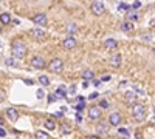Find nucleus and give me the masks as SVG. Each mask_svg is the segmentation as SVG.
<instances>
[{
    "instance_id": "f3484780",
    "label": "nucleus",
    "mask_w": 155,
    "mask_h": 139,
    "mask_svg": "<svg viewBox=\"0 0 155 139\" xmlns=\"http://www.w3.org/2000/svg\"><path fill=\"white\" fill-rule=\"evenodd\" d=\"M82 79H84L85 82L95 79V73H93V71H84V73H82Z\"/></svg>"
},
{
    "instance_id": "9b49d317",
    "label": "nucleus",
    "mask_w": 155,
    "mask_h": 139,
    "mask_svg": "<svg viewBox=\"0 0 155 139\" xmlns=\"http://www.w3.org/2000/svg\"><path fill=\"white\" fill-rule=\"evenodd\" d=\"M30 33H31L33 37H36V39H41V40L45 39V36H47V33H45L44 30H41V28H34V30H31Z\"/></svg>"
},
{
    "instance_id": "412c9836",
    "label": "nucleus",
    "mask_w": 155,
    "mask_h": 139,
    "mask_svg": "<svg viewBox=\"0 0 155 139\" xmlns=\"http://www.w3.org/2000/svg\"><path fill=\"white\" fill-rule=\"evenodd\" d=\"M39 84L44 85V87H48L50 85V79L47 77V76H41V77H39Z\"/></svg>"
},
{
    "instance_id": "79ce46f5",
    "label": "nucleus",
    "mask_w": 155,
    "mask_h": 139,
    "mask_svg": "<svg viewBox=\"0 0 155 139\" xmlns=\"http://www.w3.org/2000/svg\"><path fill=\"white\" fill-rule=\"evenodd\" d=\"M0 46H2V43H0Z\"/></svg>"
},
{
    "instance_id": "e433bc0d",
    "label": "nucleus",
    "mask_w": 155,
    "mask_h": 139,
    "mask_svg": "<svg viewBox=\"0 0 155 139\" xmlns=\"http://www.w3.org/2000/svg\"><path fill=\"white\" fill-rule=\"evenodd\" d=\"M96 97H98V93H93V94H90L88 99H96Z\"/></svg>"
},
{
    "instance_id": "473e14b6",
    "label": "nucleus",
    "mask_w": 155,
    "mask_h": 139,
    "mask_svg": "<svg viewBox=\"0 0 155 139\" xmlns=\"http://www.w3.org/2000/svg\"><path fill=\"white\" fill-rule=\"evenodd\" d=\"M82 108H84V104H82V102H81L79 105H78V107H76V110H78V111H79V113L82 111Z\"/></svg>"
},
{
    "instance_id": "393cba45",
    "label": "nucleus",
    "mask_w": 155,
    "mask_h": 139,
    "mask_svg": "<svg viewBox=\"0 0 155 139\" xmlns=\"http://www.w3.org/2000/svg\"><path fill=\"white\" fill-rule=\"evenodd\" d=\"M129 9H130V6H129V5H126V3H121L120 5V11H129Z\"/></svg>"
},
{
    "instance_id": "c9c22d12",
    "label": "nucleus",
    "mask_w": 155,
    "mask_h": 139,
    "mask_svg": "<svg viewBox=\"0 0 155 139\" xmlns=\"http://www.w3.org/2000/svg\"><path fill=\"white\" fill-rule=\"evenodd\" d=\"M25 84H27V85H33V81L31 79H25Z\"/></svg>"
},
{
    "instance_id": "dca6fc26",
    "label": "nucleus",
    "mask_w": 155,
    "mask_h": 139,
    "mask_svg": "<svg viewBox=\"0 0 155 139\" xmlns=\"http://www.w3.org/2000/svg\"><path fill=\"white\" fill-rule=\"evenodd\" d=\"M98 133L99 134H106L107 131H109V125L107 124H102V122H99V125H98Z\"/></svg>"
},
{
    "instance_id": "ddd939ff",
    "label": "nucleus",
    "mask_w": 155,
    "mask_h": 139,
    "mask_svg": "<svg viewBox=\"0 0 155 139\" xmlns=\"http://www.w3.org/2000/svg\"><path fill=\"white\" fill-rule=\"evenodd\" d=\"M104 46H106L107 49H116V46H118V42H116L115 39H106Z\"/></svg>"
},
{
    "instance_id": "20e7f679",
    "label": "nucleus",
    "mask_w": 155,
    "mask_h": 139,
    "mask_svg": "<svg viewBox=\"0 0 155 139\" xmlns=\"http://www.w3.org/2000/svg\"><path fill=\"white\" fill-rule=\"evenodd\" d=\"M76 45H78V42H76L74 37H71V36H67L65 39L62 40V46L65 48V49H68V51H70V49H74Z\"/></svg>"
},
{
    "instance_id": "39448f33",
    "label": "nucleus",
    "mask_w": 155,
    "mask_h": 139,
    "mask_svg": "<svg viewBox=\"0 0 155 139\" xmlns=\"http://www.w3.org/2000/svg\"><path fill=\"white\" fill-rule=\"evenodd\" d=\"M31 65H33V68H37V70H42V68H45V60H44V57H41V56H34L33 59H31Z\"/></svg>"
},
{
    "instance_id": "c85d7f7f",
    "label": "nucleus",
    "mask_w": 155,
    "mask_h": 139,
    "mask_svg": "<svg viewBox=\"0 0 155 139\" xmlns=\"http://www.w3.org/2000/svg\"><path fill=\"white\" fill-rule=\"evenodd\" d=\"M36 97H37V99H42V97H44V90H37Z\"/></svg>"
},
{
    "instance_id": "2f4dec72",
    "label": "nucleus",
    "mask_w": 155,
    "mask_h": 139,
    "mask_svg": "<svg viewBox=\"0 0 155 139\" xmlns=\"http://www.w3.org/2000/svg\"><path fill=\"white\" fill-rule=\"evenodd\" d=\"M140 6H141V2H138V0H137V2H134V5H132L134 9H138Z\"/></svg>"
},
{
    "instance_id": "4be33fe9",
    "label": "nucleus",
    "mask_w": 155,
    "mask_h": 139,
    "mask_svg": "<svg viewBox=\"0 0 155 139\" xmlns=\"http://www.w3.org/2000/svg\"><path fill=\"white\" fill-rule=\"evenodd\" d=\"M127 19H129V20H138L140 16L137 14L135 11H129V12H127Z\"/></svg>"
},
{
    "instance_id": "7c9ffc66",
    "label": "nucleus",
    "mask_w": 155,
    "mask_h": 139,
    "mask_svg": "<svg viewBox=\"0 0 155 139\" xmlns=\"http://www.w3.org/2000/svg\"><path fill=\"white\" fill-rule=\"evenodd\" d=\"M6 136V130L3 127H0V137H5Z\"/></svg>"
},
{
    "instance_id": "6ab92c4d",
    "label": "nucleus",
    "mask_w": 155,
    "mask_h": 139,
    "mask_svg": "<svg viewBox=\"0 0 155 139\" xmlns=\"http://www.w3.org/2000/svg\"><path fill=\"white\" fill-rule=\"evenodd\" d=\"M56 96H62V97H67V88L65 87H59L56 90Z\"/></svg>"
},
{
    "instance_id": "5701e85b",
    "label": "nucleus",
    "mask_w": 155,
    "mask_h": 139,
    "mask_svg": "<svg viewBox=\"0 0 155 139\" xmlns=\"http://www.w3.org/2000/svg\"><path fill=\"white\" fill-rule=\"evenodd\" d=\"M36 139H48V134L45 131H37L36 133Z\"/></svg>"
},
{
    "instance_id": "f704fd0d",
    "label": "nucleus",
    "mask_w": 155,
    "mask_h": 139,
    "mask_svg": "<svg viewBox=\"0 0 155 139\" xmlns=\"http://www.w3.org/2000/svg\"><path fill=\"white\" fill-rule=\"evenodd\" d=\"M70 93H76V87L73 85V87H70V90H68Z\"/></svg>"
},
{
    "instance_id": "a19ab883",
    "label": "nucleus",
    "mask_w": 155,
    "mask_h": 139,
    "mask_svg": "<svg viewBox=\"0 0 155 139\" xmlns=\"http://www.w3.org/2000/svg\"><path fill=\"white\" fill-rule=\"evenodd\" d=\"M123 139H127V137H123Z\"/></svg>"
},
{
    "instance_id": "2eb2a0df",
    "label": "nucleus",
    "mask_w": 155,
    "mask_h": 139,
    "mask_svg": "<svg viewBox=\"0 0 155 139\" xmlns=\"http://www.w3.org/2000/svg\"><path fill=\"white\" fill-rule=\"evenodd\" d=\"M132 30H134V23L129 22V20L121 25V31H124V33H129V31H132Z\"/></svg>"
},
{
    "instance_id": "6e6552de",
    "label": "nucleus",
    "mask_w": 155,
    "mask_h": 139,
    "mask_svg": "<svg viewBox=\"0 0 155 139\" xmlns=\"http://www.w3.org/2000/svg\"><path fill=\"white\" fill-rule=\"evenodd\" d=\"M33 22L37 25V27H45V25H47V16L42 14V12H41V14H36L33 17Z\"/></svg>"
},
{
    "instance_id": "f03ea898",
    "label": "nucleus",
    "mask_w": 155,
    "mask_h": 139,
    "mask_svg": "<svg viewBox=\"0 0 155 139\" xmlns=\"http://www.w3.org/2000/svg\"><path fill=\"white\" fill-rule=\"evenodd\" d=\"M146 115H147L146 105H143V104H135V105L132 107V116H134V119L143 121V119L146 118Z\"/></svg>"
},
{
    "instance_id": "423d86ee",
    "label": "nucleus",
    "mask_w": 155,
    "mask_h": 139,
    "mask_svg": "<svg viewBox=\"0 0 155 139\" xmlns=\"http://www.w3.org/2000/svg\"><path fill=\"white\" fill-rule=\"evenodd\" d=\"M90 9H92V12H93L95 16H101L102 12H104V5H102L101 2H98V0H96V2H93V3H92Z\"/></svg>"
},
{
    "instance_id": "bb28decb",
    "label": "nucleus",
    "mask_w": 155,
    "mask_h": 139,
    "mask_svg": "<svg viewBox=\"0 0 155 139\" xmlns=\"http://www.w3.org/2000/svg\"><path fill=\"white\" fill-rule=\"evenodd\" d=\"M118 131H120V134H121V136H124V137H127V136H129V131H127L126 128H120Z\"/></svg>"
},
{
    "instance_id": "4c0bfd02",
    "label": "nucleus",
    "mask_w": 155,
    "mask_h": 139,
    "mask_svg": "<svg viewBox=\"0 0 155 139\" xmlns=\"http://www.w3.org/2000/svg\"><path fill=\"white\" fill-rule=\"evenodd\" d=\"M99 84H101L99 81H93V85H95V87H99Z\"/></svg>"
},
{
    "instance_id": "0eeeda50",
    "label": "nucleus",
    "mask_w": 155,
    "mask_h": 139,
    "mask_svg": "<svg viewBox=\"0 0 155 139\" xmlns=\"http://www.w3.org/2000/svg\"><path fill=\"white\" fill-rule=\"evenodd\" d=\"M123 122V118L120 113H112V115L109 116V124L110 125H115V127H118V125Z\"/></svg>"
},
{
    "instance_id": "a878e982",
    "label": "nucleus",
    "mask_w": 155,
    "mask_h": 139,
    "mask_svg": "<svg viewBox=\"0 0 155 139\" xmlns=\"http://www.w3.org/2000/svg\"><path fill=\"white\" fill-rule=\"evenodd\" d=\"M6 65H8V67H11V65H12V67H16L17 64H16V60H14V59H8V60H6Z\"/></svg>"
},
{
    "instance_id": "a211bd4d",
    "label": "nucleus",
    "mask_w": 155,
    "mask_h": 139,
    "mask_svg": "<svg viewBox=\"0 0 155 139\" xmlns=\"http://www.w3.org/2000/svg\"><path fill=\"white\" fill-rule=\"evenodd\" d=\"M9 22H11V16L8 14V12H3V14H0V23L8 25Z\"/></svg>"
},
{
    "instance_id": "1a4fd4ad",
    "label": "nucleus",
    "mask_w": 155,
    "mask_h": 139,
    "mask_svg": "<svg viewBox=\"0 0 155 139\" xmlns=\"http://www.w3.org/2000/svg\"><path fill=\"white\" fill-rule=\"evenodd\" d=\"M6 118L11 121V122H16L17 119H19V111L16 110V108H6Z\"/></svg>"
},
{
    "instance_id": "b1692460",
    "label": "nucleus",
    "mask_w": 155,
    "mask_h": 139,
    "mask_svg": "<svg viewBox=\"0 0 155 139\" xmlns=\"http://www.w3.org/2000/svg\"><path fill=\"white\" fill-rule=\"evenodd\" d=\"M58 99H59V97H58L56 94H51V96L48 97V104H53V102H54V100H58Z\"/></svg>"
},
{
    "instance_id": "58836bf2",
    "label": "nucleus",
    "mask_w": 155,
    "mask_h": 139,
    "mask_svg": "<svg viewBox=\"0 0 155 139\" xmlns=\"http://www.w3.org/2000/svg\"><path fill=\"white\" fill-rule=\"evenodd\" d=\"M88 139H99V136H90Z\"/></svg>"
},
{
    "instance_id": "f8f14e48",
    "label": "nucleus",
    "mask_w": 155,
    "mask_h": 139,
    "mask_svg": "<svg viewBox=\"0 0 155 139\" xmlns=\"http://www.w3.org/2000/svg\"><path fill=\"white\" fill-rule=\"evenodd\" d=\"M124 99H126V102H127V104H132L134 100L137 99V93H135L134 90L126 91V93H124Z\"/></svg>"
},
{
    "instance_id": "7ed1b4c3",
    "label": "nucleus",
    "mask_w": 155,
    "mask_h": 139,
    "mask_svg": "<svg viewBox=\"0 0 155 139\" xmlns=\"http://www.w3.org/2000/svg\"><path fill=\"white\" fill-rule=\"evenodd\" d=\"M64 70V62L62 59H53L50 62V71L51 73H61Z\"/></svg>"
},
{
    "instance_id": "72a5a7b5",
    "label": "nucleus",
    "mask_w": 155,
    "mask_h": 139,
    "mask_svg": "<svg viewBox=\"0 0 155 139\" xmlns=\"http://www.w3.org/2000/svg\"><path fill=\"white\" fill-rule=\"evenodd\" d=\"M99 107H102V108H106V107H109V104L106 102V100H102V102L99 104Z\"/></svg>"
},
{
    "instance_id": "c756f323",
    "label": "nucleus",
    "mask_w": 155,
    "mask_h": 139,
    "mask_svg": "<svg viewBox=\"0 0 155 139\" xmlns=\"http://www.w3.org/2000/svg\"><path fill=\"white\" fill-rule=\"evenodd\" d=\"M68 31H70V33H76V31H78V28H76V25H73V23H71L70 27H68Z\"/></svg>"
},
{
    "instance_id": "9d476101",
    "label": "nucleus",
    "mask_w": 155,
    "mask_h": 139,
    "mask_svg": "<svg viewBox=\"0 0 155 139\" xmlns=\"http://www.w3.org/2000/svg\"><path fill=\"white\" fill-rule=\"evenodd\" d=\"M101 113H102V111H101L99 107H93V108L88 110V118L93 119V121H95V119H99V118H101Z\"/></svg>"
},
{
    "instance_id": "cd10ccee",
    "label": "nucleus",
    "mask_w": 155,
    "mask_h": 139,
    "mask_svg": "<svg viewBox=\"0 0 155 139\" xmlns=\"http://www.w3.org/2000/svg\"><path fill=\"white\" fill-rule=\"evenodd\" d=\"M5 99H6V94H5V91H2V90H0V104H2Z\"/></svg>"
},
{
    "instance_id": "4468645a",
    "label": "nucleus",
    "mask_w": 155,
    "mask_h": 139,
    "mask_svg": "<svg viewBox=\"0 0 155 139\" xmlns=\"http://www.w3.org/2000/svg\"><path fill=\"white\" fill-rule=\"evenodd\" d=\"M121 59H123V57H121V54H115V56L112 57V60H110V62H112V65H113L115 68L121 67Z\"/></svg>"
},
{
    "instance_id": "aec40b11",
    "label": "nucleus",
    "mask_w": 155,
    "mask_h": 139,
    "mask_svg": "<svg viewBox=\"0 0 155 139\" xmlns=\"http://www.w3.org/2000/svg\"><path fill=\"white\" fill-rule=\"evenodd\" d=\"M44 125H45V128H47V130H50V131H51V130H54V127H56V125H54V122L51 121V119H47Z\"/></svg>"
},
{
    "instance_id": "ea45409f",
    "label": "nucleus",
    "mask_w": 155,
    "mask_h": 139,
    "mask_svg": "<svg viewBox=\"0 0 155 139\" xmlns=\"http://www.w3.org/2000/svg\"><path fill=\"white\" fill-rule=\"evenodd\" d=\"M2 125H3V119H2V118H0V127H2Z\"/></svg>"
},
{
    "instance_id": "f257e3e1",
    "label": "nucleus",
    "mask_w": 155,
    "mask_h": 139,
    "mask_svg": "<svg viewBox=\"0 0 155 139\" xmlns=\"http://www.w3.org/2000/svg\"><path fill=\"white\" fill-rule=\"evenodd\" d=\"M11 51H12V56H14L16 59H22L25 57V54H27V46H25L23 42H12L11 45Z\"/></svg>"
}]
</instances>
